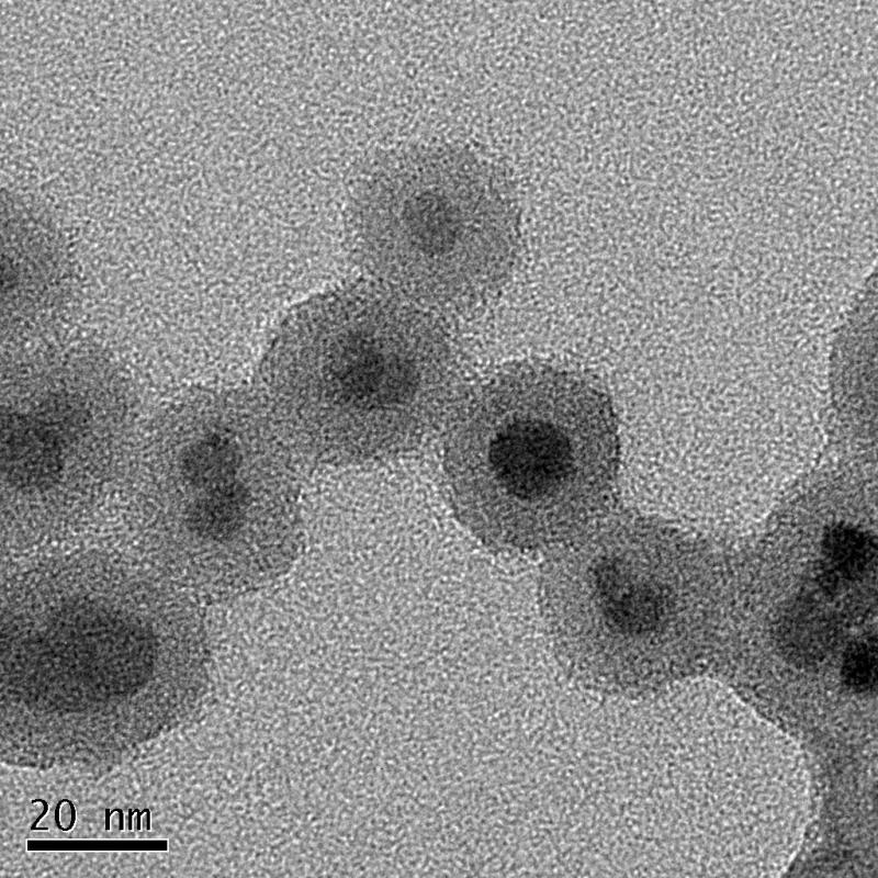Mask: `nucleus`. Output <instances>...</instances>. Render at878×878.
Returning a JSON list of instances; mask_svg holds the SVG:
<instances>
[{"mask_svg": "<svg viewBox=\"0 0 878 878\" xmlns=\"http://www.w3.org/2000/svg\"><path fill=\"white\" fill-rule=\"evenodd\" d=\"M609 396L573 371L506 369L465 398L447 444L464 525L499 550L558 547L593 524L618 465Z\"/></svg>", "mask_w": 878, "mask_h": 878, "instance_id": "nucleus-1", "label": "nucleus"}, {"mask_svg": "<svg viewBox=\"0 0 878 878\" xmlns=\"http://www.w3.org/2000/svg\"><path fill=\"white\" fill-rule=\"evenodd\" d=\"M267 371L282 407L354 427H428L449 406L458 379L436 322L361 290L317 297L291 314Z\"/></svg>", "mask_w": 878, "mask_h": 878, "instance_id": "nucleus-2", "label": "nucleus"}, {"mask_svg": "<svg viewBox=\"0 0 878 878\" xmlns=\"http://www.w3.org/2000/svg\"><path fill=\"white\" fill-rule=\"evenodd\" d=\"M371 238L390 264L428 301H485L511 274L519 212L507 180L461 149L424 153L381 184Z\"/></svg>", "mask_w": 878, "mask_h": 878, "instance_id": "nucleus-3", "label": "nucleus"}, {"mask_svg": "<svg viewBox=\"0 0 878 878\" xmlns=\"http://www.w3.org/2000/svg\"><path fill=\"white\" fill-rule=\"evenodd\" d=\"M64 468L63 448L48 431L16 426L4 434L1 473L13 491L24 495L44 493L58 484Z\"/></svg>", "mask_w": 878, "mask_h": 878, "instance_id": "nucleus-4", "label": "nucleus"}, {"mask_svg": "<svg viewBox=\"0 0 878 878\" xmlns=\"http://www.w3.org/2000/svg\"><path fill=\"white\" fill-rule=\"evenodd\" d=\"M246 508V489L233 480L199 492L184 510V525L200 540L222 542L239 529Z\"/></svg>", "mask_w": 878, "mask_h": 878, "instance_id": "nucleus-5", "label": "nucleus"}, {"mask_svg": "<svg viewBox=\"0 0 878 878\" xmlns=\"http://www.w3.org/2000/svg\"><path fill=\"white\" fill-rule=\"evenodd\" d=\"M237 469L235 447L218 436L193 443L184 451L179 464L181 480L198 493L235 480Z\"/></svg>", "mask_w": 878, "mask_h": 878, "instance_id": "nucleus-6", "label": "nucleus"}, {"mask_svg": "<svg viewBox=\"0 0 878 878\" xmlns=\"http://www.w3.org/2000/svg\"><path fill=\"white\" fill-rule=\"evenodd\" d=\"M875 552V541L866 532L851 526H835L823 540L825 576L835 584L856 581L870 566Z\"/></svg>", "mask_w": 878, "mask_h": 878, "instance_id": "nucleus-7", "label": "nucleus"}, {"mask_svg": "<svg viewBox=\"0 0 878 878\" xmlns=\"http://www.w3.org/2000/svg\"><path fill=\"white\" fill-rule=\"evenodd\" d=\"M876 639L867 638L849 646L845 654L844 673L845 677L854 686L862 688L868 687L876 680Z\"/></svg>", "mask_w": 878, "mask_h": 878, "instance_id": "nucleus-8", "label": "nucleus"}]
</instances>
